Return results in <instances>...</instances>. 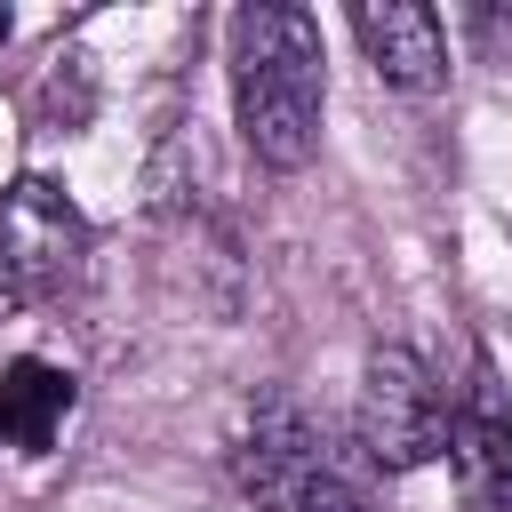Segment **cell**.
Returning a JSON list of instances; mask_svg holds the SVG:
<instances>
[{
	"label": "cell",
	"instance_id": "obj_1",
	"mask_svg": "<svg viewBox=\"0 0 512 512\" xmlns=\"http://www.w3.org/2000/svg\"><path fill=\"white\" fill-rule=\"evenodd\" d=\"M224 72H232V120L248 152L272 176H296L320 152V104H328V48L304 8L248 0L224 16Z\"/></svg>",
	"mask_w": 512,
	"mask_h": 512
},
{
	"label": "cell",
	"instance_id": "obj_2",
	"mask_svg": "<svg viewBox=\"0 0 512 512\" xmlns=\"http://www.w3.org/2000/svg\"><path fill=\"white\" fill-rule=\"evenodd\" d=\"M240 496L256 512H376V464L320 408L264 392L232 440Z\"/></svg>",
	"mask_w": 512,
	"mask_h": 512
},
{
	"label": "cell",
	"instance_id": "obj_3",
	"mask_svg": "<svg viewBox=\"0 0 512 512\" xmlns=\"http://www.w3.org/2000/svg\"><path fill=\"white\" fill-rule=\"evenodd\" d=\"M352 440L376 472H416L448 456V384L416 344H376L352 400Z\"/></svg>",
	"mask_w": 512,
	"mask_h": 512
},
{
	"label": "cell",
	"instance_id": "obj_4",
	"mask_svg": "<svg viewBox=\"0 0 512 512\" xmlns=\"http://www.w3.org/2000/svg\"><path fill=\"white\" fill-rule=\"evenodd\" d=\"M88 272V216L56 176H16L0 192V304H48Z\"/></svg>",
	"mask_w": 512,
	"mask_h": 512
},
{
	"label": "cell",
	"instance_id": "obj_5",
	"mask_svg": "<svg viewBox=\"0 0 512 512\" xmlns=\"http://www.w3.org/2000/svg\"><path fill=\"white\" fill-rule=\"evenodd\" d=\"M448 464L472 512H512V408L488 360H472L464 384H448Z\"/></svg>",
	"mask_w": 512,
	"mask_h": 512
},
{
	"label": "cell",
	"instance_id": "obj_6",
	"mask_svg": "<svg viewBox=\"0 0 512 512\" xmlns=\"http://www.w3.org/2000/svg\"><path fill=\"white\" fill-rule=\"evenodd\" d=\"M352 40H360V56L376 64V80L400 88V96H432V88L448 80V32H440V16L416 8V0L352 8Z\"/></svg>",
	"mask_w": 512,
	"mask_h": 512
},
{
	"label": "cell",
	"instance_id": "obj_7",
	"mask_svg": "<svg viewBox=\"0 0 512 512\" xmlns=\"http://www.w3.org/2000/svg\"><path fill=\"white\" fill-rule=\"evenodd\" d=\"M72 408H80V376L72 368H56L40 352H24V360L0 368V448L8 456L56 448V432L72 424Z\"/></svg>",
	"mask_w": 512,
	"mask_h": 512
},
{
	"label": "cell",
	"instance_id": "obj_8",
	"mask_svg": "<svg viewBox=\"0 0 512 512\" xmlns=\"http://www.w3.org/2000/svg\"><path fill=\"white\" fill-rule=\"evenodd\" d=\"M464 32H472L488 56H504V48H512V8H496V0H472V8H464Z\"/></svg>",
	"mask_w": 512,
	"mask_h": 512
},
{
	"label": "cell",
	"instance_id": "obj_9",
	"mask_svg": "<svg viewBox=\"0 0 512 512\" xmlns=\"http://www.w3.org/2000/svg\"><path fill=\"white\" fill-rule=\"evenodd\" d=\"M0 48H8V8H0Z\"/></svg>",
	"mask_w": 512,
	"mask_h": 512
}]
</instances>
